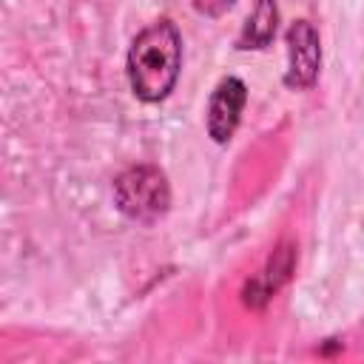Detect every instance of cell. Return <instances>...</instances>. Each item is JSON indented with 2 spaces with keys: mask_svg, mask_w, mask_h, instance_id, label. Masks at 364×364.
Here are the masks:
<instances>
[{
  "mask_svg": "<svg viewBox=\"0 0 364 364\" xmlns=\"http://www.w3.org/2000/svg\"><path fill=\"white\" fill-rule=\"evenodd\" d=\"M182 63L179 31L171 20L151 23L136 34L128 51V80L139 100L156 102L171 94Z\"/></svg>",
  "mask_w": 364,
  "mask_h": 364,
  "instance_id": "obj_1",
  "label": "cell"
},
{
  "mask_svg": "<svg viewBox=\"0 0 364 364\" xmlns=\"http://www.w3.org/2000/svg\"><path fill=\"white\" fill-rule=\"evenodd\" d=\"M114 196H117V205L125 216L142 219V222L162 216L168 210V202H171V191H168L165 176L148 165L125 171L114 185Z\"/></svg>",
  "mask_w": 364,
  "mask_h": 364,
  "instance_id": "obj_2",
  "label": "cell"
},
{
  "mask_svg": "<svg viewBox=\"0 0 364 364\" xmlns=\"http://www.w3.org/2000/svg\"><path fill=\"white\" fill-rule=\"evenodd\" d=\"M321 63L318 34L307 20H296L287 31V74L284 82L290 88H307L313 85Z\"/></svg>",
  "mask_w": 364,
  "mask_h": 364,
  "instance_id": "obj_3",
  "label": "cell"
},
{
  "mask_svg": "<svg viewBox=\"0 0 364 364\" xmlns=\"http://www.w3.org/2000/svg\"><path fill=\"white\" fill-rule=\"evenodd\" d=\"M245 100H247V91H245L242 80L228 77L216 85L210 105H208V131L216 142H228L233 136L242 108H245Z\"/></svg>",
  "mask_w": 364,
  "mask_h": 364,
  "instance_id": "obj_4",
  "label": "cell"
},
{
  "mask_svg": "<svg viewBox=\"0 0 364 364\" xmlns=\"http://www.w3.org/2000/svg\"><path fill=\"white\" fill-rule=\"evenodd\" d=\"M276 34V0H256L253 11L247 14V23L242 28L239 46L242 48H262Z\"/></svg>",
  "mask_w": 364,
  "mask_h": 364,
  "instance_id": "obj_5",
  "label": "cell"
},
{
  "mask_svg": "<svg viewBox=\"0 0 364 364\" xmlns=\"http://www.w3.org/2000/svg\"><path fill=\"white\" fill-rule=\"evenodd\" d=\"M193 6L202 11V14H210V17H219L222 11H228L233 6V0H193Z\"/></svg>",
  "mask_w": 364,
  "mask_h": 364,
  "instance_id": "obj_6",
  "label": "cell"
}]
</instances>
